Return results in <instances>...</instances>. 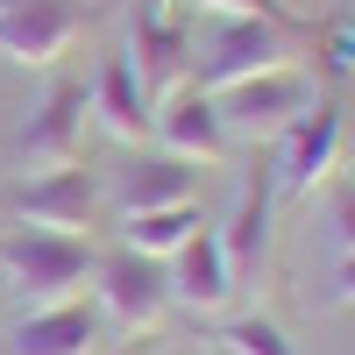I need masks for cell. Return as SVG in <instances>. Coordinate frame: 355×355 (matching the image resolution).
<instances>
[{
	"mask_svg": "<svg viewBox=\"0 0 355 355\" xmlns=\"http://www.w3.org/2000/svg\"><path fill=\"white\" fill-rule=\"evenodd\" d=\"M100 270V249L85 234H50V227H15L0 234V277L15 284V299L28 313H50V306H71Z\"/></svg>",
	"mask_w": 355,
	"mask_h": 355,
	"instance_id": "1",
	"label": "cell"
},
{
	"mask_svg": "<svg viewBox=\"0 0 355 355\" xmlns=\"http://www.w3.org/2000/svg\"><path fill=\"white\" fill-rule=\"evenodd\" d=\"M299 43H313V36H291V28L263 21V15H227L220 36L192 57V78H199V93H227V85H242V78L291 71Z\"/></svg>",
	"mask_w": 355,
	"mask_h": 355,
	"instance_id": "2",
	"label": "cell"
},
{
	"mask_svg": "<svg viewBox=\"0 0 355 355\" xmlns=\"http://www.w3.org/2000/svg\"><path fill=\"white\" fill-rule=\"evenodd\" d=\"M85 114H93V93H85L78 78H57L50 93H43V107L21 114V128L8 142V164L15 171H36V178L71 171L78 150H85Z\"/></svg>",
	"mask_w": 355,
	"mask_h": 355,
	"instance_id": "3",
	"label": "cell"
},
{
	"mask_svg": "<svg viewBox=\"0 0 355 355\" xmlns=\"http://www.w3.org/2000/svg\"><path fill=\"white\" fill-rule=\"evenodd\" d=\"M341 142H348L341 107H334V100H313L299 121L277 135V157H270V185H277V199L306 206V199L341 171Z\"/></svg>",
	"mask_w": 355,
	"mask_h": 355,
	"instance_id": "4",
	"label": "cell"
},
{
	"mask_svg": "<svg viewBox=\"0 0 355 355\" xmlns=\"http://www.w3.org/2000/svg\"><path fill=\"white\" fill-rule=\"evenodd\" d=\"M93 21V0H0V57L21 71L57 64Z\"/></svg>",
	"mask_w": 355,
	"mask_h": 355,
	"instance_id": "5",
	"label": "cell"
},
{
	"mask_svg": "<svg viewBox=\"0 0 355 355\" xmlns=\"http://www.w3.org/2000/svg\"><path fill=\"white\" fill-rule=\"evenodd\" d=\"M214 107H220L227 142H277L313 107V78L306 71H263V78H242L227 93H214Z\"/></svg>",
	"mask_w": 355,
	"mask_h": 355,
	"instance_id": "6",
	"label": "cell"
},
{
	"mask_svg": "<svg viewBox=\"0 0 355 355\" xmlns=\"http://www.w3.org/2000/svg\"><path fill=\"white\" fill-rule=\"evenodd\" d=\"M93 284H100V306H107V320H114L121 334H150L157 320L171 313V277H164L157 256L114 249V256H100Z\"/></svg>",
	"mask_w": 355,
	"mask_h": 355,
	"instance_id": "7",
	"label": "cell"
},
{
	"mask_svg": "<svg viewBox=\"0 0 355 355\" xmlns=\"http://www.w3.org/2000/svg\"><path fill=\"white\" fill-rule=\"evenodd\" d=\"M100 199H107V185L93 171H50V178H28L21 192H8V214L21 220V227H50V234H78V227H93V214H100Z\"/></svg>",
	"mask_w": 355,
	"mask_h": 355,
	"instance_id": "8",
	"label": "cell"
},
{
	"mask_svg": "<svg viewBox=\"0 0 355 355\" xmlns=\"http://www.w3.org/2000/svg\"><path fill=\"white\" fill-rule=\"evenodd\" d=\"M128 64L142 78V93H150V107H164L178 85L192 78V28L178 21V15L128 8Z\"/></svg>",
	"mask_w": 355,
	"mask_h": 355,
	"instance_id": "9",
	"label": "cell"
},
{
	"mask_svg": "<svg viewBox=\"0 0 355 355\" xmlns=\"http://www.w3.org/2000/svg\"><path fill=\"white\" fill-rule=\"evenodd\" d=\"M150 135L164 142V157H178V164H227V157H234L214 93H171V100L157 107V128H150Z\"/></svg>",
	"mask_w": 355,
	"mask_h": 355,
	"instance_id": "10",
	"label": "cell"
},
{
	"mask_svg": "<svg viewBox=\"0 0 355 355\" xmlns=\"http://www.w3.org/2000/svg\"><path fill=\"white\" fill-rule=\"evenodd\" d=\"M171 306H185V313H199V320H214L227 299H234V270H227V249H220V234H192L185 249L171 256Z\"/></svg>",
	"mask_w": 355,
	"mask_h": 355,
	"instance_id": "11",
	"label": "cell"
},
{
	"mask_svg": "<svg viewBox=\"0 0 355 355\" xmlns=\"http://www.w3.org/2000/svg\"><path fill=\"white\" fill-rule=\"evenodd\" d=\"M270 214H277V185H270V164H256V171L242 178L234 220H227V234H220L234 277H263V270H270Z\"/></svg>",
	"mask_w": 355,
	"mask_h": 355,
	"instance_id": "12",
	"label": "cell"
},
{
	"mask_svg": "<svg viewBox=\"0 0 355 355\" xmlns=\"http://www.w3.org/2000/svg\"><path fill=\"white\" fill-rule=\"evenodd\" d=\"M85 93H93V114H100V128H107V135H121V142H150L157 107H150V93H142V78H135L128 57H107L100 78L85 85Z\"/></svg>",
	"mask_w": 355,
	"mask_h": 355,
	"instance_id": "13",
	"label": "cell"
},
{
	"mask_svg": "<svg viewBox=\"0 0 355 355\" xmlns=\"http://www.w3.org/2000/svg\"><path fill=\"white\" fill-rule=\"evenodd\" d=\"M199 185V164H178V157H142L128 171H114V206L121 214H150V206H192Z\"/></svg>",
	"mask_w": 355,
	"mask_h": 355,
	"instance_id": "14",
	"label": "cell"
},
{
	"mask_svg": "<svg viewBox=\"0 0 355 355\" xmlns=\"http://www.w3.org/2000/svg\"><path fill=\"white\" fill-rule=\"evenodd\" d=\"M93 348H100V320L78 299L50 306V313H28L15 327V355H93Z\"/></svg>",
	"mask_w": 355,
	"mask_h": 355,
	"instance_id": "15",
	"label": "cell"
},
{
	"mask_svg": "<svg viewBox=\"0 0 355 355\" xmlns=\"http://www.w3.org/2000/svg\"><path fill=\"white\" fill-rule=\"evenodd\" d=\"M114 227H121V249L171 263V256L199 234V206H150V214H121Z\"/></svg>",
	"mask_w": 355,
	"mask_h": 355,
	"instance_id": "16",
	"label": "cell"
},
{
	"mask_svg": "<svg viewBox=\"0 0 355 355\" xmlns=\"http://www.w3.org/2000/svg\"><path fill=\"white\" fill-rule=\"evenodd\" d=\"M220 348H227V355H299V348L284 341V327H277V320H263V313L227 320V327H220Z\"/></svg>",
	"mask_w": 355,
	"mask_h": 355,
	"instance_id": "17",
	"label": "cell"
},
{
	"mask_svg": "<svg viewBox=\"0 0 355 355\" xmlns=\"http://www.w3.org/2000/svg\"><path fill=\"white\" fill-rule=\"evenodd\" d=\"M199 8H214V15H263V21H277V28H291V36H313V28L284 8V0H199Z\"/></svg>",
	"mask_w": 355,
	"mask_h": 355,
	"instance_id": "18",
	"label": "cell"
},
{
	"mask_svg": "<svg viewBox=\"0 0 355 355\" xmlns=\"http://www.w3.org/2000/svg\"><path fill=\"white\" fill-rule=\"evenodd\" d=\"M327 234H334L341 256H355V192H334V206H327Z\"/></svg>",
	"mask_w": 355,
	"mask_h": 355,
	"instance_id": "19",
	"label": "cell"
},
{
	"mask_svg": "<svg viewBox=\"0 0 355 355\" xmlns=\"http://www.w3.org/2000/svg\"><path fill=\"white\" fill-rule=\"evenodd\" d=\"M327 299H334V306H355V256H341V263H334V284H327Z\"/></svg>",
	"mask_w": 355,
	"mask_h": 355,
	"instance_id": "20",
	"label": "cell"
},
{
	"mask_svg": "<svg viewBox=\"0 0 355 355\" xmlns=\"http://www.w3.org/2000/svg\"><path fill=\"white\" fill-rule=\"evenodd\" d=\"M327 57H334V71H341V64H355V15H348L334 36H327Z\"/></svg>",
	"mask_w": 355,
	"mask_h": 355,
	"instance_id": "21",
	"label": "cell"
},
{
	"mask_svg": "<svg viewBox=\"0 0 355 355\" xmlns=\"http://www.w3.org/2000/svg\"><path fill=\"white\" fill-rule=\"evenodd\" d=\"M135 8H142V15H171V0H135Z\"/></svg>",
	"mask_w": 355,
	"mask_h": 355,
	"instance_id": "22",
	"label": "cell"
},
{
	"mask_svg": "<svg viewBox=\"0 0 355 355\" xmlns=\"http://www.w3.org/2000/svg\"><path fill=\"white\" fill-rule=\"evenodd\" d=\"M0 214H8V192H0Z\"/></svg>",
	"mask_w": 355,
	"mask_h": 355,
	"instance_id": "23",
	"label": "cell"
}]
</instances>
